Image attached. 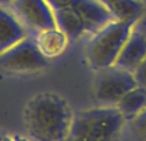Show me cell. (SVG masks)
Returning <instances> with one entry per match:
<instances>
[{
	"instance_id": "obj_9",
	"label": "cell",
	"mask_w": 146,
	"mask_h": 141,
	"mask_svg": "<svg viewBox=\"0 0 146 141\" xmlns=\"http://www.w3.org/2000/svg\"><path fill=\"white\" fill-rule=\"evenodd\" d=\"M29 36V30L14 15L0 6V52Z\"/></svg>"
},
{
	"instance_id": "obj_5",
	"label": "cell",
	"mask_w": 146,
	"mask_h": 141,
	"mask_svg": "<svg viewBox=\"0 0 146 141\" xmlns=\"http://www.w3.org/2000/svg\"><path fill=\"white\" fill-rule=\"evenodd\" d=\"M135 86H138V82L134 73L111 66L98 70L93 84V95L100 104L115 106Z\"/></svg>"
},
{
	"instance_id": "obj_12",
	"label": "cell",
	"mask_w": 146,
	"mask_h": 141,
	"mask_svg": "<svg viewBox=\"0 0 146 141\" xmlns=\"http://www.w3.org/2000/svg\"><path fill=\"white\" fill-rule=\"evenodd\" d=\"M115 106L120 110L126 121L130 122L146 107V86L138 85L128 90Z\"/></svg>"
},
{
	"instance_id": "obj_16",
	"label": "cell",
	"mask_w": 146,
	"mask_h": 141,
	"mask_svg": "<svg viewBox=\"0 0 146 141\" xmlns=\"http://www.w3.org/2000/svg\"><path fill=\"white\" fill-rule=\"evenodd\" d=\"M46 3L51 6V8L53 11H56V10L71 7L72 3H74V0H46Z\"/></svg>"
},
{
	"instance_id": "obj_15",
	"label": "cell",
	"mask_w": 146,
	"mask_h": 141,
	"mask_svg": "<svg viewBox=\"0 0 146 141\" xmlns=\"http://www.w3.org/2000/svg\"><path fill=\"white\" fill-rule=\"evenodd\" d=\"M134 76L137 78V82L138 85H142V86H146V58L142 60V63L135 69L134 71Z\"/></svg>"
},
{
	"instance_id": "obj_2",
	"label": "cell",
	"mask_w": 146,
	"mask_h": 141,
	"mask_svg": "<svg viewBox=\"0 0 146 141\" xmlns=\"http://www.w3.org/2000/svg\"><path fill=\"white\" fill-rule=\"evenodd\" d=\"M126 125V118L116 106L100 104L74 111L67 140H112Z\"/></svg>"
},
{
	"instance_id": "obj_13",
	"label": "cell",
	"mask_w": 146,
	"mask_h": 141,
	"mask_svg": "<svg viewBox=\"0 0 146 141\" xmlns=\"http://www.w3.org/2000/svg\"><path fill=\"white\" fill-rule=\"evenodd\" d=\"M105 6L117 21L138 22L143 14V4L141 0H108Z\"/></svg>"
},
{
	"instance_id": "obj_6",
	"label": "cell",
	"mask_w": 146,
	"mask_h": 141,
	"mask_svg": "<svg viewBox=\"0 0 146 141\" xmlns=\"http://www.w3.org/2000/svg\"><path fill=\"white\" fill-rule=\"evenodd\" d=\"M8 8L29 32L37 34L56 27L55 14L46 0H13Z\"/></svg>"
},
{
	"instance_id": "obj_17",
	"label": "cell",
	"mask_w": 146,
	"mask_h": 141,
	"mask_svg": "<svg viewBox=\"0 0 146 141\" xmlns=\"http://www.w3.org/2000/svg\"><path fill=\"white\" fill-rule=\"evenodd\" d=\"M11 3H13V0H0V6L3 7H8Z\"/></svg>"
},
{
	"instance_id": "obj_3",
	"label": "cell",
	"mask_w": 146,
	"mask_h": 141,
	"mask_svg": "<svg viewBox=\"0 0 146 141\" xmlns=\"http://www.w3.org/2000/svg\"><path fill=\"white\" fill-rule=\"evenodd\" d=\"M137 23L133 21L113 19L96 32L86 47V59L92 69L98 71L113 66Z\"/></svg>"
},
{
	"instance_id": "obj_10",
	"label": "cell",
	"mask_w": 146,
	"mask_h": 141,
	"mask_svg": "<svg viewBox=\"0 0 146 141\" xmlns=\"http://www.w3.org/2000/svg\"><path fill=\"white\" fill-rule=\"evenodd\" d=\"M36 41H37L41 52L49 59L63 53V51L67 47V43H68V37L66 36V33L62 32L56 26V27L46 29V30L37 33Z\"/></svg>"
},
{
	"instance_id": "obj_11",
	"label": "cell",
	"mask_w": 146,
	"mask_h": 141,
	"mask_svg": "<svg viewBox=\"0 0 146 141\" xmlns=\"http://www.w3.org/2000/svg\"><path fill=\"white\" fill-rule=\"evenodd\" d=\"M55 19H56V26L66 33L68 40H78L82 37V34L86 33V27L83 25L82 19L72 7L62 8L53 11Z\"/></svg>"
},
{
	"instance_id": "obj_14",
	"label": "cell",
	"mask_w": 146,
	"mask_h": 141,
	"mask_svg": "<svg viewBox=\"0 0 146 141\" xmlns=\"http://www.w3.org/2000/svg\"><path fill=\"white\" fill-rule=\"evenodd\" d=\"M128 128L137 138L146 140V107L141 111L138 115L130 122H127Z\"/></svg>"
},
{
	"instance_id": "obj_7",
	"label": "cell",
	"mask_w": 146,
	"mask_h": 141,
	"mask_svg": "<svg viewBox=\"0 0 146 141\" xmlns=\"http://www.w3.org/2000/svg\"><path fill=\"white\" fill-rule=\"evenodd\" d=\"M72 8L82 19L86 33L94 34L101 27L113 21V15L101 0H74Z\"/></svg>"
},
{
	"instance_id": "obj_1",
	"label": "cell",
	"mask_w": 146,
	"mask_h": 141,
	"mask_svg": "<svg viewBox=\"0 0 146 141\" xmlns=\"http://www.w3.org/2000/svg\"><path fill=\"white\" fill-rule=\"evenodd\" d=\"M74 111L63 96L42 92L26 103L23 118L26 129L40 141L67 140Z\"/></svg>"
},
{
	"instance_id": "obj_8",
	"label": "cell",
	"mask_w": 146,
	"mask_h": 141,
	"mask_svg": "<svg viewBox=\"0 0 146 141\" xmlns=\"http://www.w3.org/2000/svg\"><path fill=\"white\" fill-rule=\"evenodd\" d=\"M146 58V34L134 26L131 34L124 43L113 66L134 73L135 69Z\"/></svg>"
},
{
	"instance_id": "obj_4",
	"label": "cell",
	"mask_w": 146,
	"mask_h": 141,
	"mask_svg": "<svg viewBox=\"0 0 146 141\" xmlns=\"http://www.w3.org/2000/svg\"><path fill=\"white\" fill-rule=\"evenodd\" d=\"M49 66V59L41 52L36 37L30 34L0 52V69L8 73H34Z\"/></svg>"
}]
</instances>
